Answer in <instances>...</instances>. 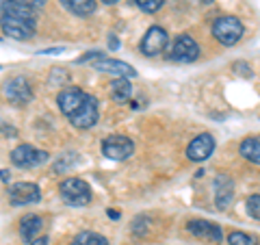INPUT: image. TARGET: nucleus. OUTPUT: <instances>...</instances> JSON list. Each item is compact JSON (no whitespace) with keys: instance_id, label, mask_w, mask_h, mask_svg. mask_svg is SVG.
<instances>
[{"instance_id":"obj_1","label":"nucleus","mask_w":260,"mask_h":245,"mask_svg":"<svg viewBox=\"0 0 260 245\" xmlns=\"http://www.w3.org/2000/svg\"><path fill=\"white\" fill-rule=\"evenodd\" d=\"M0 28H3L7 37L18 39V42L32 39L35 37V30H37L35 11L7 0L3 7V15H0Z\"/></svg>"},{"instance_id":"obj_2","label":"nucleus","mask_w":260,"mask_h":245,"mask_svg":"<svg viewBox=\"0 0 260 245\" xmlns=\"http://www.w3.org/2000/svg\"><path fill=\"white\" fill-rule=\"evenodd\" d=\"M243 33V22L234 15H223V18H217L213 22V37L217 39L221 46H234L241 42Z\"/></svg>"},{"instance_id":"obj_3","label":"nucleus","mask_w":260,"mask_h":245,"mask_svg":"<svg viewBox=\"0 0 260 245\" xmlns=\"http://www.w3.org/2000/svg\"><path fill=\"white\" fill-rule=\"evenodd\" d=\"M61 200L70 206H85V204L91 202V187L80 178H68V180L61 182Z\"/></svg>"},{"instance_id":"obj_4","label":"nucleus","mask_w":260,"mask_h":245,"mask_svg":"<svg viewBox=\"0 0 260 245\" xmlns=\"http://www.w3.org/2000/svg\"><path fill=\"white\" fill-rule=\"evenodd\" d=\"M3 94L15 107H24V104H28L32 100V87L24 76H13L7 80Z\"/></svg>"},{"instance_id":"obj_5","label":"nucleus","mask_w":260,"mask_h":245,"mask_svg":"<svg viewBox=\"0 0 260 245\" xmlns=\"http://www.w3.org/2000/svg\"><path fill=\"white\" fill-rule=\"evenodd\" d=\"M135 152V141L124 135H113L102 141V154L113 161H126Z\"/></svg>"},{"instance_id":"obj_6","label":"nucleus","mask_w":260,"mask_h":245,"mask_svg":"<svg viewBox=\"0 0 260 245\" xmlns=\"http://www.w3.org/2000/svg\"><path fill=\"white\" fill-rule=\"evenodd\" d=\"M48 161V152L44 150H37L32 145L22 143L18 145L13 152H11V163L20 169H30V167H37V165H44Z\"/></svg>"},{"instance_id":"obj_7","label":"nucleus","mask_w":260,"mask_h":245,"mask_svg":"<svg viewBox=\"0 0 260 245\" xmlns=\"http://www.w3.org/2000/svg\"><path fill=\"white\" fill-rule=\"evenodd\" d=\"M186 230H189L195 239L206 241V243H215V245H219L223 239L221 226L208 222V219H191V222H186Z\"/></svg>"},{"instance_id":"obj_8","label":"nucleus","mask_w":260,"mask_h":245,"mask_svg":"<svg viewBox=\"0 0 260 245\" xmlns=\"http://www.w3.org/2000/svg\"><path fill=\"white\" fill-rule=\"evenodd\" d=\"M169 44V35L162 26H152L141 39V52L145 56H158L167 50Z\"/></svg>"},{"instance_id":"obj_9","label":"nucleus","mask_w":260,"mask_h":245,"mask_svg":"<svg viewBox=\"0 0 260 245\" xmlns=\"http://www.w3.org/2000/svg\"><path fill=\"white\" fill-rule=\"evenodd\" d=\"M98 115H100V109H98V100H95V96H89L85 98V102L78 107V111L74 113V115H70V121H72V126H76V128H91L98 124Z\"/></svg>"},{"instance_id":"obj_10","label":"nucleus","mask_w":260,"mask_h":245,"mask_svg":"<svg viewBox=\"0 0 260 245\" xmlns=\"http://www.w3.org/2000/svg\"><path fill=\"white\" fill-rule=\"evenodd\" d=\"M200 56V46L191 35H178L174 48H172V59L176 63H193Z\"/></svg>"},{"instance_id":"obj_11","label":"nucleus","mask_w":260,"mask_h":245,"mask_svg":"<svg viewBox=\"0 0 260 245\" xmlns=\"http://www.w3.org/2000/svg\"><path fill=\"white\" fill-rule=\"evenodd\" d=\"M9 200L15 206H26L42 200V191L35 182H15L9 189Z\"/></svg>"},{"instance_id":"obj_12","label":"nucleus","mask_w":260,"mask_h":245,"mask_svg":"<svg viewBox=\"0 0 260 245\" xmlns=\"http://www.w3.org/2000/svg\"><path fill=\"white\" fill-rule=\"evenodd\" d=\"M215 150V139L210 133H202L193 139L189 143V148H186V159L193 161V163H202L206 161L210 154Z\"/></svg>"},{"instance_id":"obj_13","label":"nucleus","mask_w":260,"mask_h":245,"mask_svg":"<svg viewBox=\"0 0 260 245\" xmlns=\"http://www.w3.org/2000/svg\"><path fill=\"white\" fill-rule=\"evenodd\" d=\"M85 98H87V94L80 87H65L63 91H59V96H56V104H59L61 113H65V115L70 117L78 111V107L85 102Z\"/></svg>"},{"instance_id":"obj_14","label":"nucleus","mask_w":260,"mask_h":245,"mask_svg":"<svg viewBox=\"0 0 260 245\" xmlns=\"http://www.w3.org/2000/svg\"><path fill=\"white\" fill-rule=\"evenodd\" d=\"M234 202V182L228 174H219L215 178V204L217 208H230V204Z\"/></svg>"},{"instance_id":"obj_15","label":"nucleus","mask_w":260,"mask_h":245,"mask_svg":"<svg viewBox=\"0 0 260 245\" xmlns=\"http://www.w3.org/2000/svg\"><path fill=\"white\" fill-rule=\"evenodd\" d=\"M93 68L98 72H107V74H113L117 78H135L137 76V70L133 65H128L124 61H117V59H107V56H102V59H98L93 63Z\"/></svg>"},{"instance_id":"obj_16","label":"nucleus","mask_w":260,"mask_h":245,"mask_svg":"<svg viewBox=\"0 0 260 245\" xmlns=\"http://www.w3.org/2000/svg\"><path fill=\"white\" fill-rule=\"evenodd\" d=\"M42 228H44V222L39 215H24L22 222H20V236L26 243H30L35 236H39Z\"/></svg>"},{"instance_id":"obj_17","label":"nucleus","mask_w":260,"mask_h":245,"mask_svg":"<svg viewBox=\"0 0 260 245\" xmlns=\"http://www.w3.org/2000/svg\"><path fill=\"white\" fill-rule=\"evenodd\" d=\"M241 157L249 161V163H254V165H260V135L256 137H247L245 141H241Z\"/></svg>"},{"instance_id":"obj_18","label":"nucleus","mask_w":260,"mask_h":245,"mask_svg":"<svg viewBox=\"0 0 260 245\" xmlns=\"http://www.w3.org/2000/svg\"><path fill=\"white\" fill-rule=\"evenodd\" d=\"M111 98L115 102H128L133 98V85L128 78H115L111 83Z\"/></svg>"},{"instance_id":"obj_19","label":"nucleus","mask_w":260,"mask_h":245,"mask_svg":"<svg viewBox=\"0 0 260 245\" xmlns=\"http://www.w3.org/2000/svg\"><path fill=\"white\" fill-rule=\"evenodd\" d=\"M61 3L74 15H91L95 11V0H61Z\"/></svg>"},{"instance_id":"obj_20","label":"nucleus","mask_w":260,"mask_h":245,"mask_svg":"<svg viewBox=\"0 0 260 245\" xmlns=\"http://www.w3.org/2000/svg\"><path fill=\"white\" fill-rule=\"evenodd\" d=\"M72 245H109V241L98 232H80L74 236Z\"/></svg>"},{"instance_id":"obj_21","label":"nucleus","mask_w":260,"mask_h":245,"mask_svg":"<svg viewBox=\"0 0 260 245\" xmlns=\"http://www.w3.org/2000/svg\"><path fill=\"white\" fill-rule=\"evenodd\" d=\"M228 243L230 245H258V239L245 232H230L228 234Z\"/></svg>"},{"instance_id":"obj_22","label":"nucleus","mask_w":260,"mask_h":245,"mask_svg":"<svg viewBox=\"0 0 260 245\" xmlns=\"http://www.w3.org/2000/svg\"><path fill=\"white\" fill-rule=\"evenodd\" d=\"M133 3L139 7L141 11H145V13H156V11L162 9L165 0H133Z\"/></svg>"},{"instance_id":"obj_23","label":"nucleus","mask_w":260,"mask_h":245,"mask_svg":"<svg viewBox=\"0 0 260 245\" xmlns=\"http://www.w3.org/2000/svg\"><path fill=\"white\" fill-rule=\"evenodd\" d=\"M247 213H249V217H254L260 222V193L247 198Z\"/></svg>"},{"instance_id":"obj_24","label":"nucleus","mask_w":260,"mask_h":245,"mask_svg":"<svg viewBox=\"0 0 260 245\" xmlns=\"http://www.w3.org/2000/svg\"><path fill=\"white\" fill-rule=\"evenodd\" d=\"M9 3L22 5V7H26V9H32V11H37V9H42V7L46 5V0H9Z\"/></svg>"},{"instance_id":"obj_25","label":"nucleus","mask_w":260,"mask_h":245,"mask_svg":"<svg viewBox=\"0 0 260 245\" xmlns=\"http://www.w3.org/2000/svg\"><path fill=\"white\" fill-rule=\"evenodd\" d=\"M89 59H102V52L100 50H95V52H87L85 56H80V59H78V63H85V61H89Z\"/></svg>"},{"instance_id":"obj_26","label":"nucleus","mask_w":260,"mask_h":245,"mask_svg":"<svg viewBox=\"0 0 260 245\" xmlns=\"http://www.w3.org/2000/svg\"><path fill=\"white\" fill-rule=\"evenodd\" d=\"M30 245H48V236H35L30 241Z\"/></svg>"},{"instance_id":"obj_27","label":"nucleus","mask_w":260,"mask_h":245,"mask_svg":"<svg viewBox=\"0 0 260 245\" xmlns=\"http://www.w3.org/2000/svg\"><path fill=\"white\" fill-rule=\"evenodd\" d=\"M109 48H111V50H117V48H119V42H117V37H115V35H111V39H109Z\"/></svg>"},{"instance_id":"obj_28","label":"nucleus","mask_w":260,"mask_h":245,"mask_svg":"<svg viewBox=\"0 0 260 245\" xmlns=\"http://www.w3.org/2000/svg\"><path fill=\"white\" fill-rule=\"evenodd\" d=\"M63 48H48V50H42L39 54H54V52H61Z\"/></svg>"},{"instance_id":"obj_29","label":"nucleus","mask_w":260,"mask_h":245,"mask_svg":"<svg viewBox=\"0 0 260 245\" xmlns=\"http://www.w3.org/2000/svg\"><path fill=\"white\" fill-rule=\"evenodd\" d=\"M109 217H111V219H119V213H117L115 208H109Z\"/></svg>"},{"instance_id":"obj_30","label":"nucleus","mask_w":260,"mask_h":245,"mask_svg":"<svg viewBox=\"0 0 260 245\" xmlns=\"http://www.w3.org/2000/svg\"><path fill=\"white\" fill-rule=\"evenodd\" d=\"M0 178H3V180L7 182V180H9V171H5V169H0Z\"/></svg>"},{"instance_id":"obj_31","label":"nucleus","mask_w":260,"mask_h":245,"mask_svg":"<svg viewBox=\"0 0 260 245\" xmlns=\"http://www.w3.org/2000/svg\"><path fill=\"white\" fill-rule=\"evenodd\" d=\"M104 5H115V3H119V0H102Z\"/></svg>"},{"instance_id":"obj_32","label":"nucleus","mask_w":260,"mask_h":245,"mask_svg":"<svg viewBox=\"0 0 260 245\" xmlns=\"http://www.w3.org/2000/svg\"><path fill=\"white\" fill-rule=\"evenodd\" d=\"M200 3H206V5H210V3H213V0H200Z\"/></svg>"}]
</instances>
